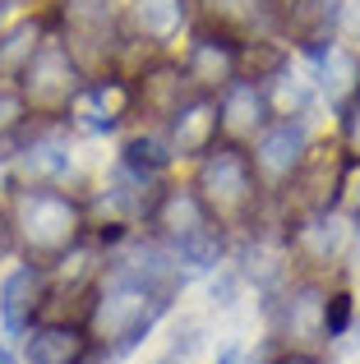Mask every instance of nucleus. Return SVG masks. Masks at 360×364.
I'll use <instances>...</instances> for the list:
<instances>
[{"instance_id": "nucleus-1", "label": "nucleus", "mask_w": 360, "mask_h": 364, "mask_svg": "<svg viewBox=\"0 0 360 364\" xmlns=\"http://www.w3.org/2000/svg\"><path fill=\"white\" fill-rule=\"evenodd\" d=\"M166 309L162 300V282L134 272V267H120L111 277V286L102 291L97 309H92V328L102 341H111L116 350H129L134 341L148 337V328L157 323V314Z\"/></svg>"}, {"instance_id": "nucleus-2", "label": "nucleus", "mask_w": 360, "mask_h": 364, "mask_svg": "<svg viewBox=\"0 0 360 364\" xmlns=\"http://www.w3.org/2000/svg\"><path fill=\"white\" fill-rule=\"evenodd\" d=\"M18 240L33 249L37 258H60L65 249L74 245V235H79V213H74L70 198L51 194V189H28L23 198H18Z\"/></svg>"}, {"instance_id": "nucleus-3", "label": "nucleus", "mask_w": 360, "mask_h": 364, "mask_svg": "<svg viewBox=\"0 0 360 364\" xmlns=\"http://www.w3.org/2000/svg\"><path fill=\"white\" fill-rule=\"evenodd\" d=\"M254 198L250 161L235 148H217L198 171V203H208L217 217H240Z\"/></svg>"}, {"instance_id": "nucleus-4", "label": "nucleus", "mask_w": 360, "mask_h": 364, "mask_svg": "<svg viewBox=\"0 0 360 364\" xmlns=\"http://www.w3.org/2000/svg\"><path fill=\"white\" fill-rule=\"evenodd\" d=\"M23 92L37 111H60L74 102V60L60 42H42L23 65Z\"/></svg>"}, {"instance_id": "nucleus-5", "label": "nucleus", "mask_w": 360, "mask_h": 364, "mask_svg": "<svg viewBox=\"0 0 360 364\" xmlns=\"http://www.w3.org/2000/svg\"><path fill=\"white\" fill-rule=\"evenodd\" d=\"M300 157H305V124L282 120V124H272V129H263L259 166L268 171V176H291V171L300 166Z\"/></svg>"}, {"instance_id": "nucleus-6", "label": "nucleus", "mask_w": 360, "mask_h": 364, "mask_svg": "<svg viewBox=\"0 0 360 364\" xmlns=\"http://www.w3.org/2000/svg\"><path fill=\"white\" fill-rule=\"evenodd\" d=\"M37 291H42V277L37 267H14V272L0 282V318L9 332H28L37 309Z\"/></svg>"}, {"instance_id": "nucleus-7", "label": "nucleus", "mask_w": 360, "mask_h": 364, "mask_svg": "<svg viewBox=\"0 0 360 364\" xmlns=\"http://www.w3.org/2000/svg\"><path fill=\"white\" fill-rule=\"evenodd\" d=\"M125 102H129V92L120 83H97L92 92L74 97V116H79L83 129L102 134V129H116V120L125 116Z\"/></svg>"}, {"instance_id": "nucleus-8", "label": "nucleus", "mask_w": 360, "mask_h": 364, "mask_svg": "<svg viewBox=\"0 0 360 364\" xmlns=\"http://www.w3.org/2000/svg\"><path fill=\"white\" fill-rule=\"evenodd\" d=\"M217 124H222V116H217V107H208V102H194V107L176 111L171 148L180 152V157H189V152H203L208 143H213Z\"/></svg>"}, {"instance_id": "nucleus-9", "label": "nucleus", "mask_w": 360, "mask_h": 364, "mask_svg": "<svg viewBox=\"0 0 360 364\" xmlns=\"http://www.w3.org/2000/svg\"><path fill=\"white\" fill-rule=\"evenodd\" d=\"M83 355V337L74 328H37L28 337V360L33 364H79Z\"/></svg>"}, {"instance_id": "nucleus-10", "label": "nucleus", "mask_w": 360, "mask_h": 364, "mask_svg": "<svg viewBox=\"0 0 360 364\" xmlns=\"http://www.w3.org/2000/svg\"><path fill=\"white\" fill-rule=\"evenodd\" d=\"M324 295L319 291H300L296 300H291V309H287V332L296 341H319V337H328V328H324Z\"/></svg>"}, {"instance_id": "nucleus-11", "label": "nucleus", "mask_w": 360, "mask_h": 364, "mask_svg": "<svg viewBox=\"0 0 360 364\" xmlns=\"http://www.w3.org/2000/svg\"><path fill=\"white\" fill-rule=\"evenodd\" d=\"M259 111H263V102H259V92H254V83H231L217 116H222V124L231 134H250L254 124H259Z\"/></svg>"}, {"instance_id": "nucleus-12", "label": "nucleus", "mask_w": 360, "mask_h": 364, "mask_svg": "<svg viewBox=\"0 0 360 364\" xmlns=\"http://www.w3.org/2000/svg\"><path fill=\"white\" fill-rule=\"evenodd\" d=\"M162 226H166V235H171V240H185V235L203 231V226H208L203 203H198L194 194H171L162 203Z\"/></svg>"}, {"instance_id": "nucleus-13", "label": "nucleus", "mask_w": 360, "mask_h": 364, "mask_svg": "<svg viewBox=\"0 0 360 364\" xmlns=\"http://www.w3.org/2000/svg\"><path fill=\"white\" fill-rule=\"evenodd\" d=\"M226 74H231V51H226L222 42H213V37L194 42V51H189V79H198V83H222Z\"/></svg>"}, {"instance_id": "nucleus-14", "label": "nucleus", "mask_w": 360, "mask_h": 364, "mask_svg": "<svg viewBox=\"0 0 360 364\" xmlns=\"http://www.w3.org/2000/svg\"><path fill=\"white\" fill-rule=\"evenodd\" d=\"M134 18L148 37H171L185 9H180V0H134Z\"/></svg>"}, {"instance_id": "nucleus-15", "label": "nucleus", "mask_w": 360, "mask_h": 364, "mask_svg": "<svg viewBox=\"0 0 360 364\" xmlns=\"http://www.w3.org/2000/svg\"><path fill=\"white\" fill-rule=\"evenodd\" d=\"M33 51H37V28L18 23L14 33L0 37V74H23V65L33 60Z\"/></svg>"}, {"instance_id": "nucleus-16", "label": "nucleus", "mask_w": 360, "mask_h": 364, "mask_svg": "<svg viewBox=\"0 0 360 364\" xmlns=\"http://www.w3.org/2000/svg\"><path fill=\"white\" fill-rule=\"evenodd\" d=\"M65 166H70V152H65V148H60L55 139H46V143H33V148L23 152V176H28V180L60 176Z\"/></svg>"}, {"instance_id": "nucleus-17", "label": "nucleus", "mask_w": 360, "mask_h": 364, "mask_svg": "<svg viewBox=\"0 0 360 364\" xmlns=\"http://www.w3.org/2000/svg\"><path fill=\"white\" fill-rule=\"evenodd\" d=\"M166 161H171V152H166L162 139H134L125 148V166L134 171V176H157V171H166Z\"/></svg>"}, {"instance_id": "nucleus-18", "label": "nucleus", "mask_w": 360, "mask_h": 364, "mask_svg": "<svg viewBox=\"0 0 360 364\" xmlns=\"http://www.w3.org/2000/svg\"><path fill=\"white\" fill-rule=\"evenodd\" d=\"M337 245H342V222H337V217H324V222L300 226V249H305L309 258L337 254Z\"/></svg>"}, {"instance_id": "nucleus-19", "label": "nucleus", "mask_w": 360, "mask_h": 364, "mask_svg": "<svg viewBox=\"0 0 360 364\" xmlns=\"http://www.w3.org/2000/svg\"><path fill=\"white\" fill-rule=\"evenodd\" d=\"M272 102H277L282 111H296L309 102V83L296 79V74H277V92H272Z\"/></svg>"}, {"instance_id": "nucleus-20", "label": "nucleus", "mask_w": 360, "mask_h": 364, "mask_svg": "<svg viewBox=\"0 0 360 364\" xmlns=\"http://www.w3.org/2000/svg\"><path fill=\"white\" fill-rule=\"evenodd\" d=\"M346 83H351V60H346V55H337V51H328V65H324V88H328V97H342Z\"/></svg>"}, {"instance_id": "nucleus-21", "label": "nucleus", "mask_w": 360, "mask_h": 364, "mask_svg": "<svg viewBox=\"0 0 360 364\" xmlns=\"http://www.w3.org/2000/svg\"><path fill=\"white\" fill-rule=\"evenodd\" d=\"M346 323H351V295H333V300L324 304V328L346 332Z\"/></svg>"}, {"instance_id": "nucleus-22", "label": "nucleus", "mask_w": 360, "mask_h": 364, "mask_svg": "<svg viewBox=\"0 0 360 364\" xmlns=\"http://www.w3.org/2000/svg\"><path fill=\"white\" fill-rule=\"evenodd\" d=\"M346 143H351V152H360V97L346 111Z\"/></svg>"}, {"instance_id": "nucleus-23", "label": "nucleus", "mask_w": 360, "mask_h": 364, "mask_svg": "<svg viewBox=\"0 0 360 364\" xmlns=\"http://www.w3.org/2000/svg\"><path fill=\"white\" fill-rule=\"evenodd\" d=\"M213 9H222V14H240V9H250L254 0H208Z\"/></svg>"}, {"instance_id": "nucleus-24", "label": "nucleus", "mask_w": 360, "mask_h": 364, "mask_svg": "<svg viewBox=\"0 0 360 364\" xmlns=\"http://www.w3.org/2000/svg\"><path fill=\"white\" fill-rule=\"evenodd\" d=\"M162 364H185V350H171V355H166Z\"/></svg>"}, {"instance_id": "nucleus-25", "label": "nucleus", "mask_w": 360, "mask_h": 364, "mask_svg": "<svg viewBox=\"0 0 360 364\" xmlns=\"http://www.w3.org/2000/svg\"><path fill=\"white\" fill-rule=\"evenodd\" d=\"M272 364H309V360H300V355H287V360H272Z\"/></svg>"}, {"instance_id": "nucleus-26", "label": "nucleus", "mask_w": 360, "mask_h": 364, "mask_svg": "<svg viewBox=\"0 0 360 364\" xmlns=\"http://www.w3.org/2000/svg\"><path fill=\"white\" fill-rule=\"evenodd\" d=\"M0 364H14V355H9V350H5V346H0Z\"/></svg>"}, {"instance_id": "nucleus-27", "label": "nucleus", "mask_w": 360, "mask_h": 364, "mask_svg": "<svg viewBox=\"0 0 360 364\" xmlns=\"http://www.w3.org/2000/svg\"><path fill=\"white\" fill-rule=\"evenodd\" d=\"M222 364H235V355H231V360H222Z\"/></svg>"}]
</instances>
